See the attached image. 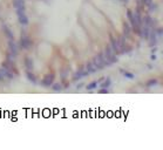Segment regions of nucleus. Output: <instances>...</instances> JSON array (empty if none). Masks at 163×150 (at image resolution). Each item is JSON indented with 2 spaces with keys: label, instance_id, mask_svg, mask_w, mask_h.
I'll return each instance as SVG.
<instances>
[{
  "label": "nucleus",
  "instance_id": "nucleus-1",
  "mask_svg": "<svg viewBox=\"0 0 163 150\" xmlns=\"http://www.w3.org/2000/svg\"><path fill=\"white\" fill-rule=\"evenodd\" d=\"M97 69H99V68L96 67V65H95L93 61H92V62H89V63L87 65V72H88V73H94V72H96Z\"/></svg>",
  "mask_w": 163,
  "mask_h": 150
},
{
  "label": "nucleus",
  "instance_id": "nucleus-2",
  "mask_svg": "<svg viewBox=\"0 0 163 150\" xmlns=\"http://www.w3.org/2000/svg\"><path fill=\"white\" fill-rule=\"evenodd\" d=\"M53 80H54V76H53V75H48V77L46 76L45 79H43L42 84H43V86H51L52 82H53Z\"/></svg>",
  "mask_w": 163,
  "mask_h": 150
},
{
  "label": "nucleus",
  "instance_id": "nucleus-3",
  "mask_svg": "<svg viewBox=\"0 0 163 150\" xmlns=\"http://www.w3.org/2000/svg\"><path fill=\"white\" fill-rule=\"evenodd\" d=\"M87 74H88V72H87V70H85V69H81L80 72H79L78 74H76V76L74 77V79H75V80H78V79H80V77H82V76H86V75H87Z\"/></svg>",
  "mask_w": 163,
  "mask_h": 150
},
{
  "label": "nucleus",
  "instance_id": "nucleus-4",
  "mask_svg": "<svg viewBox=\"0 0 163 150\" xmlns=\"http://www.w3.org/2000/svg\"><path fill=\"white\" fill-rule=\"evenodd\" d=\"M96 87V82H93V83H90V86H88L87 88L88 89H92V88H95Z\"/></svg>",
  "mask_w": 163,
  "mask_h": 150
},
{
  "label": "nucleus",
  "instance_id": "nucleus-5",
  "mask_svg": "<svg viewBox=\"0 0 163 150\" xmlns=\"http://www.w3.org/2000/svg\"><path fill=\"white\" fill-rule=\"evenodd\" d=\"M109 84H110V80L108 79V80H107L106 82H104V83H102V86H104V87H108Z\"/></svg>",
  "mask_w": 163,
  "mask_h": 150
},
{
  "label": "nucleus",
  "instance_id": "nucleus-6",
  "mask_svg": "<svg viewBox=\"0 0 163 150\" xmlns=\"http://www.w3.org/2000/svg\"><path fill=\"white\" fill-rule=\"evenodd\" d=\"M144 1H146L147 5H150V4H151V0H144Z\"/></svg>",
  "mask_w": 163,
  "mask_h": 150
}]
</instances>
